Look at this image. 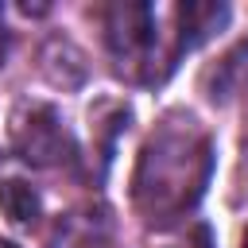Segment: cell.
Here are the masks:
<instances>
[{
    "instance_id": "obj_1",
    "label": "cell",
    "mask_w": 248,
    "mask_h": 248,
    "mask_svg": "<svg viewBox=\"0 0 248 248\" xmlns=\"http://www.w3.org/2000/svg\"><path fill=\"white\" fill-rule=\"evenodd\" d=\"M209 143L190 128H163L140 155L136 205L151 225H167L186 213L209 182Z\"/></svg>"
},
{
    "instance_id": "obj_2",
    "label": "cell",
    "mask_w": 248,
    "mask_h": 248,
    "mask_svg": "<svg viewBox=\"0 0 248 248\" xmlns=\"http://www.w3.org/2000/svg\"><path fill=\"white\" fill-rule=\"evenodd\" d=\"M108 50L116 58V70L136 74L143 81H155L151 74V58L159 50V35H155V8L147 4H112L108 8Z\"/></svg>"
},
{
    "instance_id": "obj_3",
    "label": "cell",
    "mask_w": 248,
    "mask_h": 248,
    "mask_svg": "<svg viewBox=\"0 0 248 248\" xmlns=\"http://www.w3.org/2000/svg\"><path fill=\"white\" fill-rule=\"evenodd\" d=\"M16 143H19V155L27 159V163H58L62 159V143H66V136H62V124L54 120V112H35V120H27V124H19V132H16Z\"/></svg>"
},
{
    "instance_id": "obj_4",
    "label": "cell",
    "mask_w": 248,
    "mask_h": 248,
    "mask_svg": "<svg viewBox=\"0 0 248 248\" xmlns=\"http://www.w3.org/2000/svg\"><path fill=\"white\" fill-rule=\"evenodd\" d=\"M174 19H178V39H174V46H178V54H186V50H194L198 43H205L213 31L225 27L229 4H202V0H194V4L174 8Z\"/></svg>"
},
{
    "instance_id": "obj_5",
    "label": "cell",
    "mask_w": 248,
    "mask_h": 248,
    "mask_svg": "<svg viewBox=\"0 0 248 248\" xmlns=\"http://www.w3.org/2000/svg\"><path fill=\"white\" fill-rule=\"evenodd\" d=\"M0 209L16 221V225H27L39 217V194L27 186V182H0Z\"/></svg>"
},
{
    "instance_id": "obj_6",
    "label": "cell",
    "mask_w": 248,
    "mask_h": 248,
    "mask_svg": "<svg viewBox=\"0 0 248 248\" xmlns=\"http://www.w3.org/2000/svg\"><path fill=\"white\" fill-rule=\"evenodd\" d=\"M170 248H213V232H209V225H194L178 244H170Z\"/></svg>"
},
{
    "instance_id": "obj_7",
    "label": "cell",
    "mask_w": 248,
    "mask_h": 248,
    "mask_svg": "<svg viewBox=\"0 0 248 248\" xmlns=\"http://www.w3.org/2000/svg\"><path fill=\"white\" fill-rule=\"evenodd\" d=\"M240 248H248V232H244V244H240Z\"/></svg>"
}]
</instances>
